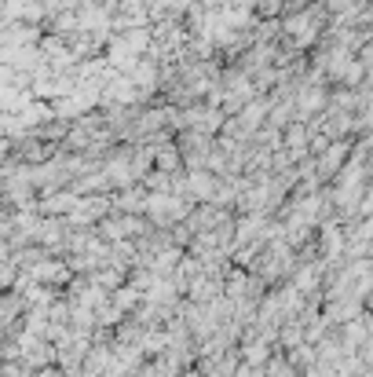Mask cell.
<instances>
[{"label":"cell","mask_w":373,"mask_h":377,"mask_svg":"<svg viewBox=\"0 0 373 377\" xmlns=\"http://www.w3.org/2000/svg\"><path fill=\"white\" fill-rule=\"evenodd\" d=\"M183 151L180 146H161L158 154H154V165H158V173H176L183 165V158H180Z\"/></svg>","instance_id":"6da1fadb"}]
</instances>
